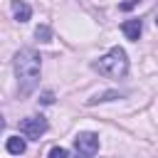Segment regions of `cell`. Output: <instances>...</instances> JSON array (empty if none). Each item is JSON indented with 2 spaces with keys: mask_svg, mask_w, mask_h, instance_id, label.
<instances>
[{
  "mask_svg": "<svg viewBox=\"0 0 158 158\" xmlns=\"http://www.w3.org/2000/svg\"><path fill=\"white\" fill-rule=\"evenodd\" d=\"M52 101H54V94H52V91H44L42 99H40V104H52Z\"/></svg>",
  "mask_w": 158,
  "mask_h": 158,
  "instance_id": "obj_12",
  "label": "cell"
},
{
  "mask_svg": "<svg viewBox=\"0 0 158 158\" xmlns=\"http://www.w3.org/2000/svg\"><path fill=\"white\" fill-rule=\"evenodd\" d=\"M67 156H69V151H67V148H62V146H54V148L49 151V156H47V158H67Z\"/></svg>",
  "mask_w": 158,
  "mask_h": 158,
  "instance_id": "obj_10",
  "label": "cell"
},
{
  "mask_svg": "<svg viewBox=\"0 0 158 158\" xmlns=\"http://www.w3.org/2000/svg\"><path fill=\"white\" fill-rule=\"evenodd\" d=\"M35 37H37L40 42H49V40H52V30H49L47 25H40V27L35 30Z\"/></svg>",
  "mask_w": 158,
  "mask_h": 158,
  "instance_id": "obj_9",
  "label": "cell"
},
{
  "mask_svg": "<svg viewBox=\"0 0 158 158\" xmlns=\"http://www.w3.org/2000/svg\"><path fill=\"white\" fill-rule=\"evenodd\" d=\"M12 67H15V77H17V94L25 99V96H30V94L37 89V84H40L42 57H40L37 49L22 47V49L15 52Z\"/></svg>",
  "mask_w": 158,
  "mask_h": 158,
  "instance_id": "obj_1",
  "label": "cell"
},
{
  "mask_svg": "<svg viewBox=\"0 0 158 158\" xmlns=\"http://www.w3.org/2000/svg\"><path fill=\"white\" fill-rule=\"evenodd\" d=\"M5 148H7L10 156H22L25 148H27V143H25V138H20V136H10L7 143H5Z\"/></svg>",
  "mask_w": 158,
  "mask_h": 158,
  "instance_id": "obj_7",
  "label": "cell"
},
{
  "mask_svg": "<svg viewBox=\"0 0 158 158\" xmlns=\"http://www.w3.org/2000/svg\"><path fill=\"white\" fill-rule=\"evenodd\" d=\"M5 128V118H2V114H0V131Z\"/></svg>",
  "mask_w": 158,
  "mask_h": 158,
  "instance_id": "obj_13",
  "label": "cell"
},
{
  "mask_svg": "<svg viewBox=\"0 0 158 158\" xmlns=\"http://www.w3.org/2000/svg\"><path fill=\"white\" fill-rule=\"evenodd\" d=\"M12 15H15L17 22H27L32 17V7L27 2H22V0H12Z\"/></svg>",
  "mask_w": 158,
  "mask_h": 158,
  "instance_id": "obj_6",
  "label": "cell"
},
{
  "mask_svg": "<svg viewBox=\"0 0 158 158\" xmlns=\"http://www.w3.org/2000/svg\"><path fill=\"white\" fill-rule=\"evenodd\" d=\"M74 148L77 158H94L99 153V136L94 131H79L74 136Z\"/></svg>",
  "mask_w": 158,
  "mask_h": 158,
  "instance_id": "obj_3",
  "label": "cell"
},
{
  "mask_svg": "<svg viewBox=\"0 0 158 158\" xmlns=\"http://www.w3.org/2000/svg\"><path fill=\"white\" fill-rule=\"evenodd\" d=\"M111 99H121V94H118V91H104V94H96V96H91L86 104H89V106H94V104H101V101H111Z\"/></svg>",
  "mask_w": 158,
  "mask_h": 158,
  "instance_id": "obj_8",
  "label": "cell"
},
{
  "mask_svg": "<svg viewBox=\"0 0 158 158\" xmlns=\"http://www.w3.org/2000/svg\"><path fill=\"white\" fill-rule=\"evenodd\" d=\"M121 32H123L128 40L138 42V37H141V32H143V25H141V20H138V17H133V20H126V22L121 25Z\"/></svg>",
  "mask_w": 158,
  "mask_h": 158,
  "instance_id": "obj_5",
  "label": "cell"
},
{
  "mask_svg": "<svg viewBox=\"0 0 158 158\" xmlns=\"http://www.w3.org/2000/svg\"><path fill=\"white\" fill-rule=\"evenodd\" d=\"M138 2H141V0H123V2L118 5V10H123V12H128V10H133V7L138 5Z\"/></svg>",
  "mask_w": 158,
  "mask_h": 158,
  "instance_id": "obj_11",
  "label": "cell"
},
{
  "mask_svg": "<svg viewBox=\"0 0 158 158\" xmlns=\"http://www.w3.org/2000/svg\"><path fill=\"white\" fill-rule=\"evenodd\" d=\"M47 128H49V123H47L44 116H27V118L20 121V133L30 141H40L47 133Z\"/></svg>",
  "mask_w": 158,
  "mask_h": 158,
  "instance_id": "obj_4",
  "label": "cell"
},
{
  "mask_svg": "<svg viewBox=\"0 0 158 158\" xmlns=\"http://www.w3.org/2000/svg\"><path fill=\"white\" fill-rule=\"evenodd\" d=\"M94 72H99L101 77L106 79H123L128 74V57H126V49L123 47H111L104 57H99L94 64H91Z\"/></svg>",
  "mask_w": 158,
  "mask_h": 158,
  "instance_id": "obj_2",
  "label": "cell"
}]
</instances>
